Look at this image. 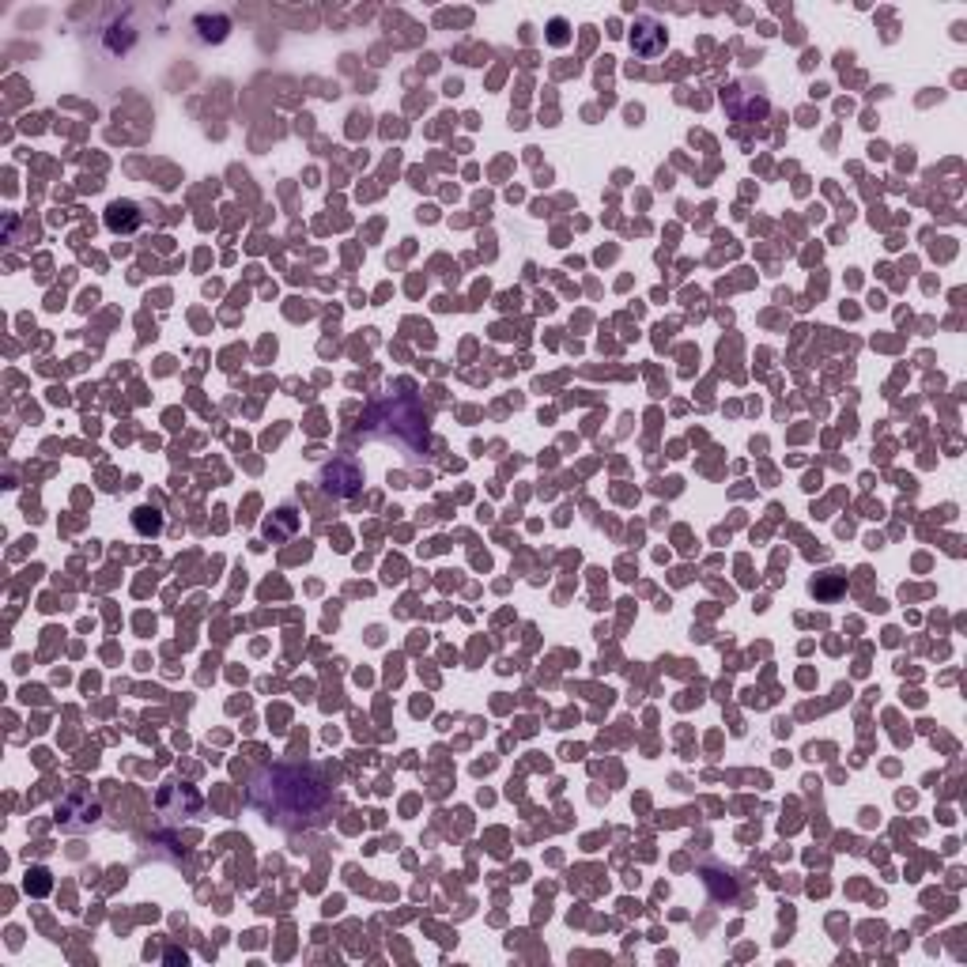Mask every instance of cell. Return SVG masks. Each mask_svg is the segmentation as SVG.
<instances>
[{"instance_id":"6da1fadb","label":"cell","mask_w":967,"mask_h":967,"mask_svg":"<svg viewBox=\"0 0 967 967\" xmlns=\"http://www.w3.org/2000/svg\"><path fill=\"white\" fill-rule=\"evenodd\" d=\"M250 801L269 824L295 832L303 824H322L333 805V790L314 767L272 764L250 779Z\"/></svg>"},{"instance_id":"7a4b0ae2","label":"cell","mask_w":967,"mask_h":967,"mask_svg":"<svg viewBox=\"0 0 967 967\" xmlns=\"http://www.w3.org/2000/svg\"><path fill=\"white\" fill-rule=\"evenodd\" d=\"M363 435L390 442L405 458H420V450H427V439H431V416H427L424 401H416L408 393H386L367 408Z\"/></svg>"},{"instance_id":"3957f363","label":"cell","mask_w":967,"mask_h":967,"mask_svg":"<svg viewBox=\"0 0 967 967\" xmlns=\"http://www.w3.org/2000/svg\"><path fill=\"white\" fill-rule=\"evenodd\" d=\"M201 790L197 786H189V782H178L170 779L159 786V794H155V809H159V820L163 824H170V828H182V824H189L193 816H201Z\"/></svg>"},{"instance_id":"277c9868","label":"cell","mask_w":967,"mask_h":967,"mask_svg":"<svg viewBox=\"0 0 967 967\" xmlns=\"http://www.w3.org/2000/svg\"><path fill=\"white\" fill-rule=\"evenodd\" d=\"M102 816V801L91 794V790H84V786H76V790H68L65 798L57 801V824L65 828V832H84V828H95Z\"/></svg>"},{"instance_id":"5b68a950","label":"cell","mask_w":967,"mask_h":967,"mask_svg":"<svg viewBox=\"0 0 967 967\" xmlns=\"http://www.w3.org/2000/svg\"><path fill=\"white\" fill-rule=\"evenodd\" d=\"M322 488L333 499H352L363 488V469L352 458H333L322 469Z\"/></svg>"},{"instance_id":"8992f818","label":"cell","mask_w":967,"mask_h":967,"mask_svg":"<svg viewBox=\"0 0 967 967\" xmlns=\"http://www.w3.org/2000/svg\"><path fill=\"white\" fill-rule=\"evenodd\" d=\"M628 42H631V50L639 53V57H658V53L665 50V42H669V34H665V23H658V19H650V16H639L635 19V27H631V34H628Z\"/></svg>"},{"instance_id":"52a82bcc","label":"cell","mask_w":967,"mask_h":967,"mask_svg":"<svg viewBox=\"0 0 967 967\" xmlns=\"http://www.w3.org/2000/svg\"><path fill=\"white\" fill-rule=\"evenodd\" d=\"M140 223H144V212H140V204H133V201H114L110 208H106V227H110L114 235H133Z\"/></svg>"},{"instance_id":"ba28073f","label":"cell","mask_w":967,"mask_h":967,"mask_svg":"<svg viewBox=\"0 0 967 967\" xmlns=\"http://www.w3.org/2000/svg\"><path fill=\"white\" fill-rule=\"evenodd\" d=\"M295 529H299V514H295L291 507H280L269 522H265V537H269V541H284V537H295Z\"/></svg>"},{"instance_id":"9c48e42d","label":"cell","mask_w":967,"mask_h":967,"mask_svg":"<svg viewBox=\"0 0 967 967\" xmlns=\"http://www.w3.org/2000/svg\"><path fill=\"white\" fill-rule=\"evenodd\" d=\"M133 526L140 537H159V533H163V514H159L155 507H140L133 514Z\"/></svg>"},{"instance_id":"30bf717a","label":"cell","mask_w":967,"mask_h":967,"mask_svg":"<svg viewBox=\"0 0 967 967\" xmlns=\"http://www.w3.org/2000/svg\"><path fill=\"white\" fill-rule=\"evenodd\" d=\"M34 892H38V896L50 892V873H46V869H34Z\"/></svg>"},{"instance_id":"8fae6325","label":"cell","mask_w":967,"mask_h":967,"mask_svg":"<svg viewBox=\"0 0 967 967\" xmlns=\"http://www.w3.org/2000/svg\"><path fill=\"white\" fill-rule=\"evenodd\" d=\"M552 42H556V46L567 42V23H563V19H552Z\"/></svg>"}]
</instances>
